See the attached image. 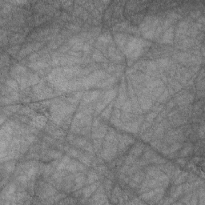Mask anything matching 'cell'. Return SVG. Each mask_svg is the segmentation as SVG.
<instances>
[{
    "instance_id": "obj_1",
    "label": "cell",
    "mask_w": 205,
    "mask_h": 205,
    "mask_svg": "<svg viewBox=\"0 0 205 205\" xmlns=\"http://www.w3.org/2000/svg\"><path fill=\"white\" fill-rule=\"evenodd\" d=\"M116 95V90H110L108 91L105 93L104 97L102 98V100L98 103L95 107V113L99 114L108 105L109 103H112L114 98Z\"/></svg>"
},
{
    "instance_id": "obj_2",
    "label": "cell",
    "mask_w": 205,
    "mask_h": 205,
    "mask_svg": "<svg viewBox=\"0 0 205 205\" xmlns=\"http://www.w3.org/2000/svg\"><path fill=\"white\" fill-rule=\"evenodd\" d=\"M135 143V140L132 137L129 136H119V144H118V151L120 153L125 152L130 145Z\"/></svg>"
},
{
    "instance_id": "obj_3",
    "label": "cell",
    "mask_w": 205,
    "mask_h": 205,
    "mask_svg": "<svg viewBox=\"0 0 205 205\" xmlns=\"http://www.w3.org/2000/svg\"><path fill=\"white\" fill-rule=\"evenodd\" d=\"M65 169L67 171H68L70 172H80V171H83L85 169L84 164H82L76 160H71L69 162L67 165L66 166Z\"/></svg>"
},
{
    "instance_id": "obj_4",
    "label": "cell",
    "mask_w": 205,
    "mask_h": 205,
    "mask_svg": "<svg viewBox=\"0 0 205 205\" xmlns=\"http://www.w3.org/2000/svg\"><path fill=\"white\" fill-rule=\"evenodd\" d=\"M140 121H134V122H130V123H126L125 124H123L121 128L124 129L127 132L132 133H137L139 129H140Z\"/></svg>"
},
{
    "instance_id": "obj_5",
    "label": "cell",
    "mask_w": 205,
    "mask_h": 205,
    "mask_svg": "<svg viewBox=\"0 0 205 205\" xmlns=\"http://www.w3.org/2000/svg\"><path fill=\"white\" fill-rule=\"evenodd\" d=\"M92 132V137L94 139H102L108 132V128L104 125H99L97 128H94Z\"/></svg>"
},
{
    "instance_id": "obj_6",
    "label": "cell",
    "mask_w": 205,
    "mask_h": 205,
    "mask_svg": "<svg viewBox=\"0 0 205 205\" xmlns=\"http://www.w3.org/2000/svg\"><path fill=\"white\" fill-rule=\"evenodd\" d=\"M99 184H100L99 182H95V183L91 184V185L87 186V187H86L85 188L83 189V198L87 199V198H89V197L92 195L93 193L95 192V191H96L97 188H99Z\"/></svg>"
},
{
    "instance_id": "obj_7",
    "label": "cell",
    "mask_w": 205,
    "mask_h": 205,
    "mask_svg": "<svg viewBox=\"0 0 205 205\" xmlns=\"http://www.w3.org/2000/svg\"><path fill=\"white\" fill-rule=\"evenodd\" d=\"M47 119L43 116H36L33 118L31 124L36 128H43L46 124Z\"/></svg>"
},
{
    "instance_id": "obj_8",
    "label": "cell",
    "mask_w": 205,
    "mask_h": 205,
    "mask_svg": "<svg viewBox=\"0 0 205 205\" xmlns=\"http://www.w3.org/2000/svg\"><path fill=\"white\" fill-rule=\"evenodd\" d=\"M16 191V186L14 184H10L7 186H6L3 189L2 193H1V200H3L9 196L12 195Z\"/></svg>"
},
{
    "instance_id": "obj_9",
    "label": "cell",
    "mask_w": 205,
    "mask_h": 205,
    "mask_svg": "<svg viewBox=\"0 0 205 205\" xmlns=\"http://www.w3.org/2000/svg\"><path fill=\"white\" fill-rule=\"evenodd\" d=\"M173 36H174V28L172 27H169L167 31H165V33L163 35L161 43H172L173 41Z\"/></svg>"
},
{
    "instance_id": "obj_10",
    "label": "cell",
    "mask_w": 205,
    "mask_h": 205,
    "mask_svg": "<svg viewBox=\"0 0 205 205\" xmlns=\"http://www.w3.org/2000/svg\"><path fill=\"white\" fill-rule=\"evenodd\" d=\"M144 150V145L140 143H136L135 146L133 147L132 150L130 151V155H132L135 157L140 156L143 153V151Z\"/></svg>"
},
{
    "instance_id": "obj_11",
    "label": "cell",
    "mask_w": 205,
    "mask_h": 205,
    "mask_svg": "<svg viewBox=\"0 0 205 205\" xmlns=\"http://www.w3.org/2000/svg\"><path fill=\"white\" fill-rule=\"evenodd\" d=\"M99 94L100 92L99 91H91V92H88V93H86L84 94L83 95V101H84L85 103H91V102H92V101L95 100L98 96L99 95Z\"/></svg>"
},
{
    "instance_id": "obj_12",
    "label": "cell",
    "mask_w": 205,
    "mask_h": 205,
    "mask_svg": "<svg viewBox=\"0 0 205 205\" xmlns=\"http://www.w3.org/2000/svg\"><path fill=\"white\" fill-rule=\"evenodd\" d=\"M99 180V176L95 171H90L87 175V177L86 178L85 184H91L93 183H95Z\"/></svg>"
},
{
    "instance_id": "obj_13",
    "label": "cell",
    "mask_w": 205,
    "mask_h": 205,
    "mask_svg": "<svg viewBox=\"0 0 205 205\" xmlns=\"http://www.w3.org/2000/svg\"><path fill=\"white\" fill-rule=\"evenodd\" d=\"M15 169V161H7L5 164L2 165V170H4L5 172L10 174L13 172V171Z\"/></svg>"
},
{
    "instance_id": "obj_14",
    "label": "cell",
    "mask_w": 205,
    "mask_h": 205,
    "mask_svg": "<svg viewBox=\"0 0 205 205\" xmlns=\"http://www.w3.org/2000/svg\"><path fill=\"white\" fill-rule=\"evenodd\" d=\"M115 39H116L117 44L120 47H124L126 42L128 40V35H126L124 34H116L115 35Z\"/></svg>"
},
{
    "instance_id": "obj_15",
    "label": "cell",
    "mask_w": 205,
    "mask_h": 205,
    "mask_svg": "<svg viewBox=\"0 0 205 205\" xmlns=\"http://www.w3.org/2000/svg\"><path fill=\"white\" fill-rule=\"evenodd\" d=\"M55 168H56V167L52 163H51V164L44 166V169H43V176L48 177L50 176H51L53 173H54V171H55Z\"/></svg>"
},
{
    "instance_id": "obj_16",
    "label": "cell",
    "mask_w": 205,
    "mask_h": 205,
    "mask_svg": "<svg viewBox=\"0 0 205 205\" xmlns=\"http://www.w3.org/2000/svg\"><path fill=\"white\" fill-rule=\"evenodd\" d=\"M193 150V146L192 144L188 143L187 144L185 145V147L183 148V150L181 151L180 154H179V156L180 157H186L189 156Z\"/></svg>"
},
{
    "instance_id": "obj_17",
    "label": "cell",
    "mask_w": 205,
    "mask_h": 205,
    "mask_svg": "<svg viewBox=\"0 0 205 205\" xmlns=\"http://www.w3.org/2000/svg\"><path fill=\"white\" fill-rule=\"evenodd\" d=\"M33 70H39V69H43L47 67L48 64H47L43 61H38V62H35V63H31L28 65Z\"/></svg>"
},
{
    "instance_id": "obj_18",
    "label": "cell",
    "mask_w": 205,
    "mask_h": 205,
    "mask_svg": "<svg viewBox=\"0 0 205 205\" xmlns=\"http://www.w3.org/2000/svg\"><path fill=\"white\" fill-rule=\"evenodd\" d=\"M98 40L99 43H101L102 44H107V43H109L112 41V36L110 35L109 33H104L102 34L99 37Z\"/></svg>"
},
{
    "instance_id": "obj_19",
    "label": "cell",
    "mask_w": 205,
    "mask_h": 205,
    "mask_svg": "<svg viewBox=\"0 0 205 205\" xmlns=\"http://www.w3.org/2000/svg\"><path fill=\"white\" fill-rule=\"evenodd\" d=\"M70 161H71L70 157H69L68 156H64V157L62 159L61 162H59V164H58V166H57V168H56L57 171H61V170H63V169H65L66 166L67 165V164H68Z\"/></svg>"
},
{
    "instance_id": "obj_20",
    "label": "cell",
    "mask_w": 205,
    "mask_h": 205,
    "mask_svg": "<svg viewBox=\"0 0 205 205\" xmlns=\"http://www.w3.org/2000/svg\"><path fill=\"white\" fill-rule=\"evenodd\" d=\"M188 176V174L187 172H180V175L176 178L174 184L176 185H180L181 184H183V183H184L187 180Z\"/></svg>"
},
{
    "instance_id": "obj_21",
    "label": "cell",
    "mask_w": 205,
    "mask_h": 205,
    "mask_svg": "<svg viewBox=\"0 0 205 205\" xmlns=\"http://www.w3.org/2000/svg\"><path fill=\"white\" fill-rule=\"evenodd\" d=\"M149 163H152V164H164L165 163H167V160H165L164 158L159 156L156 153L153 155V156L150 159Z\"/></svg>"
},
{
    "instance_id": "obj_22",
    "label": "cell",
    "mask_w": 205,
    "mask_h": 205,
    "mask_svg": "<svg viewBox=\"0 0 205 205\" xmlns=\"http://www.w3.org/2000/svg\"><path fill=\"white\" fill-rule=\"evenodd\" d=\"M39 81V76L36 74H31L29 75L28 80H27V86H33L36 85Z\"/></svg>"
},
{
    "instance_id": "obj_23",
    "label": "cell",
    "mask_w": 205,
    "mask_h": 205,
    "mask_svg": "<svg viewBox=\"0 0 205 205\" xmlns=\"http://www.w3.org/2000/svg\"><path fill=\"white\" fill-rule=\"evenodd\" d=\"M145 179V175L143 172H136V174L133 176L132 180L135 181L138 184H140L141 182H143Z\"/></svg>"
},
{
    "instance_id": "obj_24",
    "label": "cell",
    "mask_w": 205,
    "mask_h": 205,
    "mask_svg": "<svg viewBox=\"0 0 205 205\" xmlns=\"http://www.w3.org/2000/svg\"><path fill=\"white\" fill-rule=\"evenodd\" d=\"M87 143V142L86 140V139L82 138V137H79V138H75L71 144L75 145V146H76V147H79V148H83Z\"/></svg>"
},
{
    "instance_id": "obj_25",
    "label": "cell",
    "mask_w": 205,
    "mask_h": 205,
    "mask_svg": "<svg viewBox=\"0 0 205 205\" xmlns=\"http://www.w3.org/2000/svg\"><path fill=\"white\" fill-rule=\"evenodd\" d=\"M116 81V79L115 77H110L109 79H106L104 82H102L101 83H99L97 86L99 87H108L110 85L113 84Z\"/></svg>"
},
{
    "instance_id": "obj_26",
    "label": "cell",
    "mask_w": 205,
    "mask_h": 205,
    "mask_svg": "<svg viewBox=\"0 0 205 205\" xmlns=\"http://www.w3.org/2000/svg\"><path fill=\"white\" fill-rule=\"evenodd\" d=\"M6 86H7L8 87L13 90V91H17L18 89H19V85L18 83L15 79H8V80L6 81Z\"/></svg>"
},
{
    "instance_id": "obj_27",
    "label": "cell",
    "mask_w": 205,
    "mask_h": 205,
    "mask_svg": "<svg viewBox=\"0 0 205 205\" xmlns=\"http://www.w3.org/2000/svg\"><path fill=\"white\" fill-rule=\"evenodd\" d=\"M112 105L113 103L112 102V104L109 105L108 107L106 109H104L102 112V117L105 119V120H108L110 116H111V113L112 112Z\"/></svg>"
},
{
    "instance_id": "obj_28",
    "label": "cell",
    "mask_w": 205,
    "mask_h": 205,
    "mask_svg": "<svg viewBox=\"0 0 205 205\" xmlns=\"http://www.w3.org/2000/svg\"><path fill=\"white\" fill-rule=\"evenodd\" d=\"M79 160H80L81 163H83L84 165H87V166H89L91 164V158L89 156H87L85 154H82L81 153L80 156L78 157Z\"/></svg>"
},
{
    "instance_id": "obj_29",
    "label": "cell",
    "mask_w": 205,
    "mask_h": 205,
    "mask_svg": "<svg viewBox=\"0 0 205 205\" xmlns=\"http://www.w3.org/2000/svg\"><path fill=\"white\" fill-rule=\"evenodd\" d=\"M132 104L130 100H126L125 103L122 106V110L124 112H128L130 113L132 112Z\"/></svg>"
},
{
    "instance_id": "obj_30",
    "label": "cell",
    "mask_w": 205,
    "mask_h": 205,
    "mask_svg": "<svg viewBox=\"0 0 205 205\" xmlns=\"http://www.w3.org/2000/svg\"><path fill=\"white\" fill-rule=\"evenodd\" d=\"M92 58L94 60H95L96 62H104L105 60L104 57L102 55V53L99 52V51H95V52L93 53Z\"/></svg>"
},
{
    "instance_id": "obj_31",
    "label": "cell",
    "mask_w": 205,
    "mask_h": 205,
    "mask_svg": "<svg viewBox=\"0 0 205 205\" xmlns=\"http://www.w3.org/2000/svg\"><path fill=\"white\" fill-rule=\"evenodd\" d=\"M182 148V144L180 143H173L171 145V147L168 148L169 150V154H172V153H175L177 152L178 150Z\"/></svg>"
},
{
    "instance_id": "obj_32",
    "label": "cell",
    "mask_w": 205,
    "mask_h": 205,
    "mask_svg": "<svg viewBox=\"0 0 205 205\" xmlns=\"http://www.w3.org/2000/svg\"><path fill=\"white\" fill-rule=\"evenodd\" d=\"M86 180V177L83 173H77L75 175V184H80V183H84Z\"/></svg>"
},
{
    "instance_id": "obj_33",
    "label": "cell",
    "mask_w": 205,
    "mask_h": 205,
    "mask_svg": "<svg viewBox=\"0 0 205 205\" xmlns=\"http://www.w3.org/2000/svg\"><path fill=\"white\" fill-rule=\"evenodd\" d=\"M169 96L168 90H164V92L161 94V95L158 98V102L159 103H164L168 100V98Z\"/></svg>"
},
{
    "instance_id": "obj_34",
    "label": "cell",
    "mask_w": 205,
    "mask_h": 205,
    "mask_svg": "<svg viewBox=\"0 0 205 205\" xmlns=\"http://www.w3.org/2000/svg\"><path fill=\"white\" fill-rule=\"evenodd\" d=\"M153 132H154V129H153V130L152 129V130H149L148 132H147L144 135H143L141 138L144 141H146V142H149V141L151 140V139L152 138Z\"/></svg>"
},
{
    "instance_id": "obj_35",
    "label": "cell",
    "mask_w": 205,
    "mask_h": 205,
    "mask_svg": "<svg viewBox=\"0 0 205 205\" xmlns=\"http://www.w3.org/2000/svg\"><path fill=\"white\" fill-rule=\"evenodd\" d=\"M104 186L105 191H106L107 192H110V191L112 190V180L107 179V180H105Z\"/></svg>"
},
{
    "instance_id": "obj_36",
    "label": "cell",
    "mask_w": 205,
    "mask_h": 205,
    "mask_svg": "<svg viewBox=\"0 0 205 205\" xmlns=\"http://www.w3.org/2000/svg\"><path fill=\"white\" fill-rule=\"evenodd\" d=\"M158 67H166L168 65V59H161L156 61Z\"/></svg>"
},
{
    "instance_id": "obj_37",
    "label": "cell",
    "mask_w": 205,
    "mask_h": 205,
    "mask_svg": "<svg viewBox=\"0 0 205 205\" xmlns=\"http://www.w3.org/2000/svg\"><path fill=\"white\" fill-rule=\"evenodd\" d=\"M67 153H68L69 156H71L72 157H78L80 156L81 152H79L78 150L75 148H69L68 151H67Z\"/></svg>"
},
{
    "instance_id": "obj_38",
    "label": "cell",
    "mask_w": 205,
    "mask_h": 205,
    "mask_svg": "<svg viewBox=\"0 0 205 205\" xmlns=\"http://www.w3.org/2000/svg\"><path fill=\"white\" fill-rule=\"evenodd\" d=\"M103 144V142L101 140V139H95L94 140V145H93V148L95 149V151L97 152L100 149L101 146Z\"/></svg>"
},
{
    "instance_id": "obj_39",
    "label": "cell",
    "mask_w": 205,
    "mask_h": 205,
    "mask_svg": "<svg viewBox=\"0 0 205 205\" xmlns=\"http://www.w3.org/2000/svg\"><path fill=\"white\" fill-rule=\"evenodd\" d=\"M136 157L133 156L132 155H129L126 158L125 160V164L127 165H131V164H134L136 163Z\"/></svg>"
},
{
    "instance_id": "obj_40",
    "label": "cell",
    "mask_w": 205,
    "mask_h": 205,
    "mask_svg": "<svg viewBox=\"0 0 205 205\" xmlns=\"http://www.w3.org/2000/svg\"><path fill=\"white\" fill-rule=\"evenodd\" d=\"M156 116H157V113L155 112L149 113L148 115L146 116V122H148L150 124H152V121L156 118Z\"/></svg>"
},
{
    "instance_id": "obj_41",
    "label": "cell",
    "mask_w": 205,
    "mask_h": 205,
    "mask_svg": "<svg viewBox=\"0 0 205 205\" xmlns=\"http://www.w3.org/2000/svg\"><path fill=\"white\" fill-rule=\"evenodd\" d=\"M151 146L153 147L154 148L157 149V150H160V148H162V144L160 140H153L152 142H151Z\"/></svg>"
},
{
    "instance_id": "obj_42",
    "label": "cell",
    "mask_w": 205,
    "mask_h": 205,
    "mask_svg": "<svg viewBox=\"0 0 205 205\" xmlns=\"http://www.w3.org/2000/svg\"><path fill=\"white\" fill-rule=\"evenodd\" d=\"M9 63V58L7 55V54H3L1 58V67L3 68L4 65H7Z\"/></svg>"
},
{
    "instance_id": "obj_43",
    "label": "cell",
    "mask_w": 205,
    "mask_h": 205,
    "mask_svg": "<svg viewBox=\"0 0 205 205\" xmlns=\"http://www.w3.org/2000/svg\"><path fill=\"white\" fill-rule=\"evenodd\" d=\"M19 50V46H13L11 48L8 49V53L11 55H15Z\"/></svg>"
},
{
    "instance_id": "obj_44",
    "label": "cell",
    "mask_w": 205,
    "mask_h": 205,
    "mask_svg": "<svg viewBox=\"0 0 205 205\" xmlns=\"http://www.w3.org/2000/svg\"><path fill=\"white\" fill-rule=\"evenodd\" d=\"M51 135H52L53 136L57 137V138L59 139V138H61V137L64 135V132H63V131H61V130H58V131H55V132H51Z\"/></svg>"
},
{
    "instance_id": "obj_45",
    "label": "cell",
    "mask_w": 205,
    "mask_h": 205,
    "mask_svg": "<svg viewBox=\"0 0 205 205\" xmlns=\"http://www.w3.org/2000/svg\"><path fill=\"white\" fill-rule=\"evenodd\" d=\"M83 148L84 149L85 151H87V152H93V150H94V148H93V146L90 143H87L86 144H85V146Z\"/></svg>"
},
{
    "instance_id": "obj_46",
    "label": "cell",
    "mask_w": 205,
    "mask_h": 205,
    "mask_svg": "<svg viewBox=\"0 0 205 205\" xmlns=\"http://www.w3.org/2000/svg\"><path fill=\"white\" fill-rule=\"evenodd\" d=\"M65 197V194L64 193H59L56 195L53 198V200H55V203H57V200H61V199H64Z\"/></svg>"
},
{
    "instance_id": "obj_47",
    "label": "cell",
    "mask_w": 205,
    "mask_h": 205,
    "mask_svg": "<svg viewBox=\"0 0 205 205\" xmlns=\"http://www.w3.org/2000/svg\"><path fill=\"white\" fill-rule=\"evenodd\" d=\"M68 54L71 55V56L72 57H75V58H79V57L82 55V54L81 53H79V52H76V51H68Z\"/></svg>"
},
{
    "instance_id": "obj_48",
    "label": "cell",
    "mask_w": 205,
    "mask_h": 205,
    "mask_svg": "<svg viewBox=\"0 0 205 205\" xmlns=\"http://www.w3.org/2000/svg\"><path fill=\"white\" fill-rule=\"evenodd\" d=\"M113 113H114L113 116L116 117V118H118V119H120V118L121 112H120V111L119 110V108H116V109L115 108V110H114Z\"/></svg>"
},
{
    "instance_id": "obj_49",
    "label": "cell",
    "mask_w": 205,
    "mask_h": 205,
    "mask_svg": "<svg viewBox=\"0 0 205 205\" xmlns=\"http://www.w3.org/2000/svg\"><path fill=\"white\" fill-rule=\"evenodd\" d=\"M70 46L67 45H63L60 48H59V52H65V51H68V50L70 49Z\"/></svg>"
},
{
    "instance_id": "obj_50",
    "label": "cell",
    "mask_w": 205,
    "mask_h": 205,
    "mask_svg": "<svg viewBox=\"0 0 205 205\" xmlns=\"http://www.w3.org/2000/svg\"><path fill=\"white\" fill-rule=\"evenodd\" d=\"M150 125H151L150 123H148V122H145L144 124V125L142 126V128H142L141 129V131H142V132H144L145 130H147V129L150 127Z\"/></svg>"
},
{
    "instance_id": "obj_51",
    "label": "cell",
    "mask_w": 205,
    "mask_h": 205,
    "mask_svg": "<svg viewBox=\"0 0 205 205\" xmlns=\"http://www.w3.org/2000/svg\"><path fill=\"white\" fill-rule=\"evenodd\" d=\"M37 58H39V54H38V53H34V54H32V55L30 56L29 59L31 61H35Z\"/></svg>"
},
{
    "instance_id": "obj_52",
    "label": "cell",
    "mask_w": 205,
    "mask_h": 205,
    "mask_svg": "<svg viewBox=\"0 0 205 205\" xmlns=\"http://www.w3.org/2000/svg\"><path fill=\"white\" fill-rule=\"evenodd\" d=\"M99 125H100V122H99V120L98 119H95V120L92 122L93 128H97V127H99Z\"/></svg>"
},
{
    "instance_id": "obj_53",
    "label": "cell",
    "mask_w": 205,
    "mask_h": 205,
    "mask_svg": "<svg viewBox=\"0 0 205 205\" xmlns=\"http://www.w3.org/2000/svg\"><path fill=\"white\" fill-rule=\"evenodd\" d=\"M11 3H13V4H24V3H27V1H13V2H10Z\"/></svg>"
},
{
    "instance_id": "obj_54",
    "label": "cell",
    "mask_w": 205,
    "mask_h": 205,
    "mask_svg": "<svg viewBox=\"0 0 205 205\" xmlns=\"http://www.w3.org/2000/svg\"><path fill=\"white\" fill-rule=\"evenodd\" d=\"M198 133H199V136L200 137V138H204V127H202L201 128H199V131H198Z\"/></svg>"
},
{
    "instance_id": "obj_55",
    "label": "cell",
    "mask_w": 205,
    "mask_h": 205,
    "mask_svg": "<svg viewBox=\"0 0 205 205\" xmlns=\"http://www.w3.org/2000/svg\"><path fill=\"white\" fill-rule=\"evenodd\" d=\"M177 163L179 164L182 165V166H184L186 164V160H185L184 159H183V157L181 158V159H179L178 160H177Z\"/></svg>"
},
{
    "instance_id": "obj_56",
    "label": "cell",
    "mask_w": 205,
    "mask_h": 205,
    "mask_svg": "<svg viewBox=\"0 0 205 205\" xmlns=\"http://www.w3.org/2000/svg\"><path fill=\"white\" fill-rule=\"evenodd\" d=\"M90 49H91V45H89L88 43L83 45V51H90Z\"/></svg>"
},
{
    "instance_id": "obj_57",
    "label": "cell",
    "mask_w": 205,
    "mask_h": 205,
    "mask_svg": "<svg viewBox=\"0 0 205 205\" xmlns=\"http://www.w3.org/2000/svg\"><path fill=\"white\" fill-rule=\"evenodd\" d=\"M129 185H130V187L131 188H136L137 186H138V184L136 183L135 181H132V182H129Z\"/></svg>"
},
{
    "instance_id": "obj_58",
    "label": "cell",
    "mask_w": 205,
    "mask_h": 205,
    "mask_svg": "<svg viewBox=\"0 0 205 205\" xmlns=\"http://www.w3.org/2000/svg\"><path fill=\"white\" fill-rule=\"evenodd\" d=\"M174 105H175V102H173V101H170L169 103H168L167 108H168V109H172V108H173Z\"/></svg>"
},
{
    "instance_id": "obj_59",
    "label": "cell",
    "mask_w": 205,
    "mask_h": 205,
    "mask_svg": "<svg viewBox=\"0 0 205 205\" xmlns=\"http://www.w3.org/2000/svg\"><path fill=\"white\" fill-rule=\"evenodd\" d=\"M44 140L46 142H48V143H54V140H52L51 137H48V136H45L44 137Z\"/></svg>"
}]
</instances>
